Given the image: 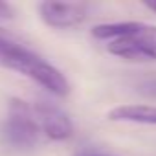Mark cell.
I'll list each match as a JSON object with an SVG mask.
<instances>
[{
	"label": "cell",
	"mask_w": 156,
	"mask_h": 156,
	"mask_svg": "<svg viewBox=\"0 0 156 156\" xmlns=\"http://www.w3.org/2000/svg\"><path fill=\"white\" fill-rule=\"evenodd\" d=\"M0 66L28 75L30 79H33L35 83H39L48 92L59 98H64L70 92L66 77L55 66L46 62L42 57L26 48L2 28H0Z\"/></svg>",
	"instance_id": "1"
},
{
	"label": "cell",
	"mask_w": 156,
	"mask_h": 156,
	"mask_svg": "<svg viewBox=\"0 0 156 156\" xmlns=\"http://www.w3.org/2000/svg\"><path fill=\"white\" fill-rule=\"evenodd\" d=\"M92 35L108 41L107 50L127 61H152L156 62V26L141 22L101 24L92 28Z\"/></svg>",
	"instance_id": "2"
},
{
	"label": "cell",
	"mask_w": 156,
	"mask_h": 156,
	"mask_svg": "<svg viewBox=\"0 0 156 156\" xmlns=\"http://www.w3.org/2000/svg\"><path fill=\"white\" fill-rule=\"evenodd\" d=\"M41 129L30 108L24 101L13 99L9 103L8 118L2 125V140L6 145L17 151H30L39 143Z\"/></svg>",
	"instance_id": "3"
},
{
	"label": "cell",
	"mask_w": 156,
	"mask_h": 156,
	"mask_svg": "<svg viewBox=\"0 0 156 156\" xmlns=\"http://www.w3.org/2000/svg\"><path fill=\"white\" fill-rule=\"evenodd\" d=\"M33 116L39 123V129L44 130V134L51 140H68L73 134V125L70 118L55 105L48 101H39L33 107Z\"/></svg>",
	"instance_id": "4"
},
{
	"label": "cell",
	"mask_w": 156,
	"mask_h": 156,
	"mask_svg": "<svg viewBox=\"0 0 156 156\" xmlns=\"http://www.w3.org/2000/svg\"><path fill=\"white\" fill-rule=\"evenodd\" d=\"M42 20L51 28H73L87 19L85 4H64V2H42L39 6Z\"/></svg>",
	"instance_id": "5"
},
{
	"label": "cell",
	"mask_w": 156,
	"mask_h": 156,
	"mask_svg": "<svg viewBox=\"0 0 156 156\" xmlns=\"http://www.w3.org/2000/svg\"><path fill=\"white\" fill-rule=\"evenodd\" d=\"M112 121H129V123H149L156 125V107L149 105H121L108 112Z\"/></svg>",
	"instance_id": "6"
},
{
	"label": "cell",
	"mask_w": 156,
	"mask_h": 156,
	"mask_svg": "<svg viewBox=\"0 0 156 156\" xmlns=\"http://www.w3.org/2000/svg\"><path fill=\"white\" fill-rule=\"evenodd\" d=\"M8 19H13V9L11 6L0 2V20H8Z\"/></svg>",
	"instance_id": "7"
},
{
	"label": "cell",
	"mask_w": 156,
	"mask_h": 156,
	"mask_svg": "<svg viewBox=\"0 0 156 156\" xmlns=\"http://www.w3.org/2000/svg\"><path fill=\"white\" fill-rule=\"evenodd\" d=\"M140 88H141V92H143V94H149V96H156V79L143 83Z\"/></svg>",
	"instance_id": "8"
},
{
	"label": "cell",
	"mask_w": 156,
	"mask_h": 156,
	"mask_svg": "<svg viewBox=\"0 0 156 156\" xmlns=\"http://www.w3.org/2000/svg\"><path fill=\"white\" fill-rule=\"evenodd\" d=\"M145 6H147L149 9H152V11H156V0H154V2H145Z\"/></svg>",
	"instance_id": "9"
},
{
	"label": "cell",
	"mask_w": 156,
	"mask_h": 156,
	"mask_svg": "<svg viewBox=\"0 0 156 156\" xmlns=\"http://www.w3.org/2000/svg\"><path fill=\"white\" fill-rule=\"evenodd\" d=\"M77 156H107V154H88V152H83V154H77Z\"/></svg>",
	"instance_id": "10"
}]
</instances>
